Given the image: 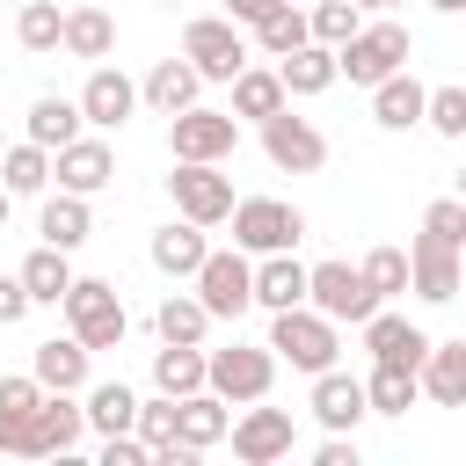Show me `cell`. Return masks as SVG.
Segmentation results:
<instances>
[{"instance_id":"cell-21","label":"cell","mask_w":466,"mask_h":466,"mask_svg":"<svg viewBox=\"0 0 466 466\" xmlns=\"http://www.w3.org/2000/svg\"><path fill=\"white\" fill-rule=\"evenodd\" d=\"M197 95H204V80H197V66H189V58H160V66L138 80V102H146L153 116H182Z\"/></svg>"},{"instance_id":"cell-15","label":"cell","mask_w":466,"mask_h":466,"mask_svg":"<svg viewBox=\"0 0 466 466\" xmlns=\"http://www.w3.org/2000/svg\"><path fill=\"white\" fill-rule=\"evenodd\" d=\"M400 255H408V291H415V299H430V306H451V299H459V277H466V269H459V248L415 233Z\"/></svg>"},{"instance_id":"cell-3","label":"cell","mask_w":466,"mask_h":466,"mask_svg":"<svg viewBox=\"0 0 466 466\" xmlns=\"http://www.w3.org/2000/svg\"><path fill=\"white\" fill-rule=\"evenodd\" d=\"M269 386H277V357H269V342H226V350H204V393H218L226 408L269 400Z\"/></svg>"},{"instance_id":"cell-17","label":"cell","mask_w":466,"mask_h":466,"mask_svg":"<svg viewBox=\"0 0 466 466\" xmlns=\"http://www.w3.org/2000/svg\"><path fill=\"white\" fill-rule=\"evenodd\" d=\"M248 306L262 313H284V306H306V262L284 248V255H248Z\"/></svg>"},{"instance_id":"cell-39","label":"cell","mask_w":466,"mask_h":466,"mask_svg":"<svg viewBox=\"0 0 466 466\" xmlns=\"http://www.w3.org/2000/svg\"><path fill=\"white\" fill-rule=\"evenodd\" d=\"M357 29H364V15H357L350 0H320V7L306 15V36H313V44H328V51H342Z\"/></svg>"},{"instance_id":"cell-57","label":"cell","mask_w":466,"mask_h":466,"mask_svg":"<svg viewBox=\"0 0 466 466\" xmlns=\"http://www.w3.org/2000/svg\"><path fill=\"white\" fill-rule=\"evenodd\" d=\"M277 466H291V459H277Z\"/></svg>"},{"instance_id":"cell-28","label":"cell","mask_w":466,"mask_h":466,"mask_svg":"<svg viewBox=\"0 0 466 466\" xmlns=\"http://www.w3.org/2000/svg\"><path fill=\"white\" fill-rule=\"evenodd\" d=\"M22 138H29V146H44V153L73 146V138H80V109H73V95H36V102H29V116H22Z\"/></svg>"},{"instance_id":"cell-48","label":"cell","mask_w":466,"mask_h":466,"mask_svg":"<svg viewBox=\"0 0 466 466\" xmlns=\"http://www.w3.org/2000/svg\"><path fill=\"white\" fill-rule=\"evenodd\" d=\"M277 7H291V0H226V22H233V29H255V22L277 15Z\"/></svg>"},{"instance_id":"cell-5","label":"cell","mask_w":466,"mask_h":466,"mask_svg":"<svg viewBox=\"0 0 466 466\" xmlns=\"http://www.w3.org/2000/svg\"><path fill=\"white\" fill-rule=\"evenodd\" d=\"M226 226H233V248L240 255H284V248L306 240V211L284 204V197H233Z\"/></svg>"},{"instance_id":"cell-38","label":"cell","mask_w":466,"mask_h":466,"mask_svg":"<svg viewBox=\"0 0 466 466\" xmlns=\"http://www.w3.org/2000/svg\"><path fill=\"white\" fill-rule=\"evenodd\" d=\"M58 15H66L58 0H22V15H15V44H22V51H36V58H44V51H58Z\"/></svg>"},{"instance_id":"cell-47","label":"cell","mask_w":466,"mask_h":466,"mask_svg":"<svg viewBox=\"0 0 466 466\" xmlns=\"http://www.w3.org/2000/svg\"><path fill=\"white\" fill-rule=\"evenodd\" d=\"M146 466H204V451H197V444H182V437H167V444H153V451H146Z\"/></svg>"},{"instance_id":"cell-52","label":"cell","mask_w":466,"mask_h":466,"mask_svg":"<svg viewBox=\"0 0 466 466\" xmlns=\"http://www.w3.org/2000/svg\"><path fill=\"white\" fill-rule=\"evenodd\" d=\"M430 7H437V15H459V7H466V0H430Z\"/></svg>"},{"instance_id":"cell-1","label":"cell","mask_w":466,"mask_h":466,"mask_svg":"<svg viewBox=\"0 0 466 466\" xmlns=\"http://www.w3.org/2000/svg\"><path fill=\"white\" fill-rule=\"evenodd\" d=\"M58 306H66V335H73L80 350H116L124 328H131V313H124V299H116L109 277H73Z\"/></svg>"},{"instance_id":"cell-20","label":"cell","mask_w":466,"mask_h":466,"mask_svg":"<svg viewBox=\"0 0 466 466\" xmlns=\"http://www.w3.org/2000/svg\"><path fill=\"white\" fill-rule=\"evenodd\" d=\"M58 51H66V58H87V66H102V58L116 51V22H109V7H102V0H80V7H66V15H58Z\"/></svg>"},{"instance_id":"cell-27","label":"cell","mask_w":466,"mask_h":466,"mask_svg":"<svg viewBox=\"0 0 466 466\" xmlns=\"http://www.w3.org/2000/svg\"><path fill=\"white\" fill-rule=\"evenodd\" d=\"M415 386L437 408H459L466 400V342H430V357L415 364Z\"/></svg>"},{"instance_id":"cell-9","label":"cell","mask_w":466,"mask_h":466,"mask_svg":"<svg viewBox=\"0 0 466 466\" xmlns=\"http://www.w3.org/2000/svg\"><path fill=\"white\" fill-rule=\"evenodd\" d=\"M182 58L197 66V80H233L248 66V36L226 22V15H197L182 29Z\"/></svg>"},{"instance_id":"cell-36","label":"cell","mask_w":466,"mask_h":466,"mask_svg":"<svg viewBox=\"0 0 466 466\" xmlns=\"http://www.w3.org/2000/svg\"><path fill=\"white\" fill-rule=\"evenodd\" d=\"M44 182H51V153L29 146V138H15V146L0 153V189H7V197H36Z\"/></svg>"},{"instance_id":"cell-55","label":"cell","mask_w":466,"mask_h":466,"mask_svg":"<svg viewBox=\"0 0 466 466\" xmlns=\"http://www.w3.org/2000/svg\"><path fill=\"white\" fill-rule=\"evenodd\" d=\"M0 153H7V131H0Z\"/></svg>"},{"instance_id":"cell-10","label":"cell","mask_w":466,"mask_h":466,"mask_svg":"<svg viewBox=\"0 0 466 466\" xmlns=\"http://www.w3.org/2000/svg\"><path fill=\"white\" fill-rule=\"evenodd\" d=\"M248 269H255V262H248L240 248H211V255L197 262V277H189V284H197V306H204L211 320H240V313H248Z\"/></svg>"},{"instance_id":"cell-53","label":"cell","mask_w":466,"mask_h":466,"mask_svg":"<svg viewBox=\"0 0 466 466\" xmlns=\"http://www.w3.org/2000/svg\"><path fill=\"white\" fill-rule=\"evenodd\" d=\"M7 211H15V197H7V189H0V233H7Z\"/></svg>"},{"instance_id":"cell-50","label":"cell","mask_w":466,"mask_h":466,"mask_svg":"<svg viewBox=\"0 0 466 466\" xmlns=\"http://www.w3.org/2000/svg\"><path fill=\"white\" fill-rule=\"evenodd\" d=\"M36 466H95V459H80V451H44Z\"/></svg>"},{"instance_id":"cell-32","label":"cell","mask_w":466,"mask_h":466,"mask_svg":"<svg viewBox=\"0 0 466 466\" xmlns=\"http://www.w3.org/2000/svg\"><path fill=\"white\" fill-rule=\"evenodd\" d=\"M15 277H22L29 306H58V299H66V284H73V262H66L58 248H44V240H36V248L22 255V269H15Z\"/></svg>"},{"instance_id":"cell-23","label":"cell","mask_w":466,"mask_h":466,"mask_svg":"<svg viewBox=\"0 0 466 466\" xmlns=\"http://www.w3.org/2000/svg\"><path fill=\"white\" fill-rule=\"evenodd\" d=\"M233 109L226 116H248V124H269L277 109H291V95H284V80H277V66H240L233 80Z\"/></svg>"},{"instance_id":"cell-30","label":"cell","mask_w":466,"mask_h":466,"mask_svg":"<svg viewBox=\"0 0 466 466\" xmlns=\"http://www.w3.org/2000/svg\"><path fill=\"white\" fill-rule=\"evenodd\" d=\"M226 422H233V408H226L218 393H182V400H175V437L197 444V451H211V444L226 437Z\"/></svg>"},{"instance_id":"cell-33","label":"cell","mask_w":466,"mask_h":466,"mask_svg":"<svg viewBox=\"0 0 466 466\" xmlns=\"http://www.w3.org/2000/svg\"><path fill=\"white\" fill-rule=\"evenodd\" d=\"M153 335H160V342H182V350H204L211 313L197 306V291H167V299H160V313H153Z\"/></svg>"},{"instance_id":"cell-56","label":"cell","mask_w":466,"mask_h":466,"mask_svg":"<svg viewBox=\"0 0 466 466\" xmlns=\"http://www.w3.org/2000/svg\"><path fill=\"white\" fill-rule=\"evenodd\" d=\"M160 7H182V0H160Z\"/></svg>"},{"instance_id":"cell-4","label":"cell","mask_w":466,"mask_h":466,"mask_svg":"<svg viewBox=\"0 0 466 466\" xmlns=\"http://www.w3.org/2000/svg\"><path fill=\"white\" fill-rule=\"evenodd\" d=\"M408 66V22H393V15H371L342 51H335V80H350V87H379L386 73H400Z\"/></svg>"},{"instance_id":"cell-12","label":"cell","mask_w":466,"mask_h":466,"mask_svg":"<svg viewBox=\"0 0 466 466\" xmlns=\"http://www.w3.org/2000/svg\"><path fill=\"white\" fill-rule=\"evenodd\" d=\"M73 109H80V124H95V131H124L131 124V109H138V80L124 73V66H95L87 73V87L73 95Z\"/></svg>"},{"instance_id":"cell-40","label":"cell","mask_w":466,"mask_h":466,"mask_svg":"<svg viewBox=\"0 0 466 466\" xmlns=\"http://www.w3.org/2000/svg\"><path fill=\"white\" fill-rule=\"evenodd\" d=\"M357 277H364V284H371V299L386 306L393 291H408V255H400V248H371V255L357 262Z\"/></svg>"},{"instance_id":"cell-2","label":"cell","mask_w":466,"mask_h":466,"mask_svg":"<svg viewBox=\"0 0 466 466\" xmlns=\"http://www.w3.org/2000/svg\"><path fill=\"white\" fill-rule=\"evenodd\" d=\"M269 357L313 379V371H328L342 357V328L320 320L313 306H284V313H269Z\"/></svg>"},{"instance_id":"cell-31","label":"cell","mask_w":466,"mask_h":466,"mask_svg":"<svg viewBox=\"0 0 466 466\" xmlns=\"http://www.w3.org/2000/svg\"><path fill=\"white\" fill-rule=\"evenodd\" d=\"M277 80H284V95H328L335 87V51L328 44H299V51L277 58Z\"/></svg>"},{"instance_id":"cell-8","label":"cell","mask_w":466,"mask_h":466,"mask_svg":"<svg viewBox=\"0 0 466 466\" xmlns=\"http://www.w3.org/2000/svg\"><path fill=\"white\" fill-rule=\"evenodd\" d=\"M167 197H175V211L189 218V226H226V211H233V175H218V167H204V160H175V175H167Z\"/></svg>"},{"instance_id":"cell-13","label":"cell","mask_w":466,"mask_h":466,"mask_svg":"<svg viewBox=\"0 0 466 466\" xmlns=\"http://www.w3.org/2000/svg\"><path fill=\"white\" fill-rule=\"evenodd\" d=\"M262 153H269V167H284V175H313V167L328 160V138H320V124L277 109V116L262 124Z\"/></svg>"},{"instance_id":"cell-37","label":"cell","mask_w":466,"mask_h":466,"mask_svg":"<svg viewBox=\"0 0 466 466\" xmlns=\"http://www.w3.org/2000/svg\"><path fill=\"white\" fill-rule=\"evenodd\" d=\"M422 400V386H415V371H393V364H371V379H364V408L371 415H408Z\"/></svg>"},{"instance_id":"cell-49","label":"cell","mask_w":466,"mask_h":466,"mask_svg":"<svg viewBox=\"0 0 466 466\" xmlns=\"http://www.w3.org/2000/svg\"><path fill=\"white\" fill-rule=\"evenodd\" d=\"M29 313V291H22V277H0V328H15Z\"/></svg>"},{"instance_id":"cell-7","label":"cell","mask_w":466,"mask_h":466,"mask_svg":"<svg viewBox=\"0 0 466 466\" xmlns=\"http://www.w3.org/2000/svg\"><path fill=\"white\" fill-rule=\"evenodd\" d=\"M233 146H240V116H226V109L189 102L182 116H167V153H175V160H204V167H218Z\"/></svg>"},{"instance_id":"cell-22","label":"cell","mask_w":466,"mask_h":466,"mask_svg":"<svg viewBox=\"0 0 466 466\" xmlns=\"http://www.w3.org/2000/svg\"><path fill=\"white\" fill-rule=\"evenodd\" d=\"M87 357H95V350H80L73 335H51V342H36L29 379H36L44 393H80V386H87Z\"/></svg>"},{"instance_id":"cell-51","label":"cell","mask_w":466,"mask_h":466,"mask_svg":"<svg viewBox=\"0 0 466 466\" xmlns=\"http://www.w3.org/2000/svg\"><path fill=\"white\" fill-rule=\"evenodd\" d=\"M350 7H357V15H386V0H350Z\"/></svg>"},{"instance_id":"cell-19","label":"cell","mask_w":466,"mask_h":466,"mask_svg":"<svg viewBox=\"0 0 466 466\" xmlns=\"http://www.w3.org/2000/svg\"><path fill=\"white\" fill-rule=\"evenodd\" d=\"M80 430H87L80 400H73V393H44V400H36V415H29L22 459H44V451H73V444H80Z\"/></svg>"},{"instance_id":"cell-45","label":"cell","mask_w":466,"mask_h":466,"mask_svg":"<svg viewBox=\"0 0 466 466\" xmlns=\"http://www.w3.org/2000/svg\"><path fill=\"white\" fill-rule=\"evenodd\" d=\"M95 466H146V444H138V437H102Z\"/></svg>"},{"instance_id":"cell-41","label":"cell","mask_w":466,"mask_h":466,"mask_svg":"<svg viewBox=\"0 0 466 466\" xmlns=\"http://www.w3.org/2000/svg\"><path fill=\"white\" fill-rule=\"evenodd\" d=\"M255 44H262L269 58H284V51L313 44V36H306V15H299V7H277V15H262V22H255Z\"/></svg>"},{"instance_id":"cell-29","label":"cell","mask_w":466,"mask_h":466,"mask_svg":"<svg viewBox=\"0 0 466 466\" xmlns=\"http://www.w3.org/2000/svg\"><path fill=\"white\" fill-rule=\"evenodd\" d=\"M87 400H80V415H87V430L95 437H131V415H138V393L124 386V379H102V386H80Z\"/></svg>"},{"instance_id":"cell-42","label":"cell","mask_w":466,"mask_h":466,"mask_svg":"<svg viewBox=\"0 0 466 466\" xmlns=\"http://www.w3.org/2000/svg\"><path fill=\"white\" fill-rule=\"evenodd\" d=\"M422 124L437 138H466V87H430L422 95Z\"/></svg>"},{"instance_id":"cell-34","label":"cell","mask_w":466,"mask_h":466,"mask_svg":"<svg viewBox=\"0 0 466 466\" xmlns=\"http://www.w3.org/2000/svg\"><path fill=\"white\" fill-rule=\"evenodd\" d=\"M36 400H44V386H36L29 371H22V379H0V451H7V459H22V437H29Z\"/></svg>"},{"instance_id":"cell-26","label":"cell","mask_w":466,"mask_h":466,"mask_svg":"<svg viewBox=\"0 0 466 466\" xmlns=\"http://www.w3.org/2000/svg\"><path fill=\"white\" fill-rule=\"evenodd\" d=\"M153 269L160 277H197V262L211 255V240H204V226H189V218H167L160 233H153Z\"/></svg>"},{"instance_id":"cell-11","label":"cell","mask_w":466,"mask_h":466,"mask_svg":"<svg viewBox=\"0 0 466 466\" xmlns=\"http://www.w3.org/2000/svg\"><path fill=\"white\" fill-rule=\"evenodd\" d=\"M226 437H233V459L240 466H277V459H291V408H262V400H248L240 408V422H226Z\"/></svg>"},{"instance_id":"cell-14","label":"cell","mask_w":466,"mask_h":466,"mask_svg":"<svg viewBox=\"0 0 466 466\" xmlns=\"http://www.w3.org/2000/svg\"><path fill=\"white\" fill-rule=\"evenodd\" d=\"M51 175H58L66 197H95V189L116 182V153H109V138H87V131H80L73 146L51 153Z\"/></svg>"},{"instance_id":"cell-46","label":"cell","mask_w":466,"mask_h":466,"mask_svg":"<svg viewBox=\"0 0 466 466\" xmlns=\"http://www.w3.org/2000/svg\"><path fill=\"white\" fill-rule=\"evenodd\" d=\"M313 466H364V451H357V437H320Z\"/></svg>"},{"instance_id":"cell-58","label":"cell","mask_w":466,"mask_h":466,"mask_svg":"<svg viewBox=\"0 0 466 466\" xmlns=\"http://www.w3.org/2000/svg\"><path fill=\"white\" fill-rule=\"evenodd\" d=\"M233 466H240V459H233Z\"/></svg>"},{"instance_id":"cell-43","label":"cell","mask_w":466,"mask_h":466,"mask_svg":"<svg viewBox=\"0 0 466 466\" xmlns=\"http://www.w3.org/2000/svg\"><path fill=\"white\" fill-rule=\"evenodd\" d=\"M422 240H444V248L466 255V197H437V204L422 211Z\"/></svg>"},{"instance_id":"cell-6","label":"cell","mask_w":466,"mask_h":466,"mask_svg":"<svg viewBox=\"0 0 466 466\" xmlns=\"http://www.w3.org/2000/svg\"><path fill=\"white\" fill-rule=\"evenodd\" d=\"M306 306H313L320 320H335V328H342V320L357 328V320L379 313V299H371V284L357 277V262H313V269H306Z\"/></svg>"},{"instance_id":"cell-24","label":"cell","mask_w":466,"mask_h":466,"mask_svg":"<svg viewBox=\"0 0 466 466\" xmlns=\"http://www.w3.org/2000/svg\"><path fill=\"white\" fill-rule=\"evenodd\" d=\"M422 95H430V87H422L408 66L386 73V80L371 87V124H379V131H415V124H422Z\"/></svg>"},{"instance_id":"cell-54","label":"cell","mask_w":466,"mask_h":466,"mask_svg":"<svg viewBox=\"0 0 466 466\" xmlns=\"http://www.w3.org/2000/svg\"><path fill=\"white\" fill-rule=\"evenodd\" d=\"M386 7H408V0H386Z\"/></svg>"},{"instance_id":"cell-16","label":"cell","mask_w":466,"mask_h":466,"mask_svg":"<svg viewBox=\"0 0 466 466\" xmlns=\"http://www.w3.org/2000/svg\"><path fill=\"white\" fill-rule=\"evenodd\" d=\"M306 408H313V422H320L328 437H357V422L371 415V408H364V379H350V371H335V364L313 371V400H306Z\"/></svg>"},{"instance_id":"cell-44","label":"cell","mask_w":466,"mask_h":466,"mask_svg":"<svg viewBox=\"0 0 466 466\" xmlns=\"http://www.w3.org/2000/svg\"><path fill=\"white\" fill-rule=\"evenodd\" d=\"M131 437L153 451V444H167L175 437V400L167 393H153V400H138V415H131Z\"/></svg>"},{"instance_id":"cell-35","label":"cell","mask_w":466,"mask_h":466,"mask_svg":"<svg viewBox=\"0 0 466 466\" xmlns=\"http://www.w3.org/2000/svg\"><path fill=\"white\" fill-rule=\"evenodd\" d=\"M153 393H167V400H182V393H204V350L160 342V350H153Z\"/></svg>"},{"instance_id":"cell-18","label":"cell","mask_w":466,"mask_h":466,"mask_svg":"<svg viewBox=\"0 0 466 466\" xmlns=\"http://www.w3.org/2000/svg\"><path fill=\"white\" fill-rule=\"evenodd\" d=\"M364 328V350H371V364H393V371H415L422 357H430V335L408 320V313H371V320H357Z\"/></svg>"},{"instance_id":"cell-25","label":"cell","mask_w":466,"mask_h":466,"mask_svg":"<svg viewBox=\"0 0 466 466\" xmlns=\"http://www.w3.org/2000/svg\"><path fill=\"white\" fill-rule=\"evenodd\" d=\"M36 233H44V248H58V255H73V248H87V233H95V211H87V197H44V211H36Z\"/></svg>"}]
</instances>
